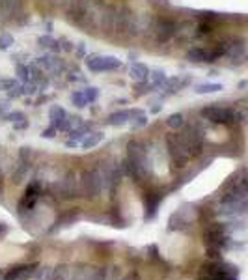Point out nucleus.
Instances as JSON below:
<instances>
[{
    "label": "nucleus",
    "instance_id": "1",
    "mask_svg": "<svg viewBox=\"0 0 248 280\" xmlns=\"http://www.w3.org/2000/svg\"><path fill=\"white\" fill-rule=\"evenodd\" d=\"M127 166H129V174L134 180H142L148 168H149V161L146 155V148L140 142H131L129 153H127Z\"/></svg>",
    "mask_w": 248,
    "mask_h": 280
},
{
    "label": "nucleus",
    "instance_id": "2",
    "mask_svg": "<svg viewBox=\"0 0 248 280\" xmlns=\"http://www.w3.org/2000/svg\"><path fill=\"white\" fill-rule=\"evenodd\" d=\"M166 149H168V155L177 168H185L189 165L190 153L183 142V138H181V134H168L166 136Z\"/></svg>",
    "mask_w": 248,
    "mask_h": 280
},
{
    "label": "nucleus",
    "instance_id": "3",
    "mask_svg": "<svg viewBox=\"0 0 248 280\" xmlns=\"http://www.w3.org/2000/svg\"><path fill=\"white\" fill-rule=\"evenodd\" d=\"M103 191V178L101 170L92 168V170H84L81 176V195L88 200H95Z\"/></svg>",
    "mask_w": 248,
    "mask_h": 280
},
{
    "label": "nucleus",
    "instance_id": "4",
    "mask_svg": "<svg viewBox=\"0 0 248 280\" xmlns=\"http://www.w3.org/2000/svg\"><path fill=\"white\" fill-rule=\"evenodd\" d=\"M201 116L205 120H209L211 123H222V125H230V123L237 122V112L233 109H226V107H216V105H211V107H205L201 109Z\"/></svg>",
    "mask_w": 248,
    "mask_h": 280
},
{
    "label": "nucleus",
    "instance_id": "5",
    "mask_svg": "<svg viewBox=\"0 0 248 280\" xmlns=\"http://www.w3.org/2000/svg\"><path fill=\"white\" fill-rule=\"evenodd\" d=\"M185 146L189 149L190 157H196L201 153V148H203V131H201L198 125H187L185 131L181 134Z\"/></svg>",
    "mask_w": 248,
    "mask_h": 280
},
{
    "label": "nucleus",
    "instance_id": "6",
    "mask_svg": "<svg viewBox=\"0 0 248 280\" xmlns=\"http://www.w3.org/2000/svg\"><path fill=\"white\" fill-rule=\"evenodd\" d=\"M226 243L224 228L220 224H211L205 231V245L209 248V256H218V248Z\"/></svg>",
    "mask_w": 248,
    "mask_h": 280
},
{
    "label": "nucleus",
    "instance_id": "7",
    "mask_svg": "<svg viewBox=\"0 0 248 280\" xmlns=\"http://www.w3.org/2000/svg\"><path fill=\"white\" fill-rule=\"evenodd\" d=\"M92 4H94V0H64L67 17L73 23H83Z\"/></svg>",
    "mask_w": 248,
    "mask_h": 280
},
{
    "label": "nucleus",
    "instance_id": "8",
    "mask_svg": "<svg viewBox=\"0 0 248 280\" xmlns=\"http://www.w3.org/2000/svg\"><path fill=\"white\" fill-rule=\"evenodd\" d=\"M58 195L64 200H73L81 195V180H77V176L73 172H67L64 176V180H60Z\"/></svg>",
    "mask_w": 248,
    "mask_h": 280
},
{
    "label": "nucleus",
    "instance_id": "9",
    "mask_svg": "<svg viewBox=\"0 0 248 280\" xmlns=\"http://www.w3.org/2000/svg\"><path fill=\"white\" fill-rule=\"evenodd\" d=\"M86 64L92 71H114L121 66V62L116 56H101V54H90L86 58Z\"/></svg>",
    "mask_w": 248,
    "mask_h": 280
},
{
    "label": "nucleus",
    "instance_id": "10",
    "mask_svg": "<svg viewBox=\"0 0 248 280\" xmlns=\"http://www.w3.org/2000/svg\"><path fill=\"white\" fill-rule=\"evenodd\" d=\"M176 23L174 21H170V19H157L155 21V26H153V39L157 43H168L172 37L176 36Z\"/></svg>",
    "mask_w": 248,
    "mask_h": 280
},
{
    "label": "nucleus",
    "instance_id": "11",
    "mask_svg": "<svg viewBox=\"0 0 248 280\" xmlns=\"http://www.w3.org/2000/svg\"><path fill=\"white\" fill-rule=\"evenodd\" d=\"M116 15H118V8L112 6V4H105V6H103V12H101L99 28L105 30L106 34H112V32H114V26H116Z\"/></svg>",
    "mask_w": 248,
    "mask_h": 280
},
{
    "label": "nucleus",
    "instance_id": "12",
    "mask_svg": "<svg viewBox=\"0 0 248 280\" xmlns=\"http://www.w3.org/2000/svg\"><path fill=\"white\" fill-rule=\"evenodd\" d=\"M132 15H134V12H132L131 8H127V6H121V8H118V15H116V26H114V32H116V34H119V36H127Z\"/></svg>",
    "mask_w": 248,
    "mask_h": 280
},
{
    "label": "nucleus",
    "instance_id": "13",
    "mask_svg": "<svg viewBox=\"0 0 248 280\" xmlns=\"http://www.w3.org/2000/svg\"><path fill=\"white\" fill-rule=\"evenodd\" d=\"M23 13V4L21 0H0V15L2 19H17Z\"/></svg>",
    "mask_w": 248,
    "mask_h": 280
},
{
    "label": "nucleus",
    "instance_id": "14",
    "mask_svg": "<svg viewBox=\"0 0 248 280\" xmlns=\"http://www.w3.org/2000/svg\"><path fill=\"white\" fill-rule=\"evenodd\" d=\"M224 54L230 56V58H233V60L241 58V56L245 54V41H243V39H237V37L230 39L224 45Z\"/></svg>",
    "mask_w": 248,
    "mask_h": 280
},
{
    "label": "nucleus",
    "instance_id": "15",
    "mask_svg": "<svg viewBox=\"0 0 248 280\" xmlns=\"http://www.w3.org/2000/svg\"><path fill=\"white\" fill-rule=\"evenodd\" d=\"M196 36V25L192 21H183L176 26V37L179 41H190Z\"/></svg>",
    "mask_w": 248,
    "mask_h": 280
},
{
    "label": "nucleus",
    "instance_id": "16",
    "mask_svg": "<svg viewBox=\"0 0 248 280\" xmlns=\"http://www.w3.org/2000/svg\"><path fill=\"white\" fill-rule=\"evenodd\" d=\"M35 64L41 66L45 71H50V73H56V71H62V69H64V64H62L56 56H52V54H45V56L37 58Z\"/></svg>",
    "mask_w": 248,
    "mask_h": 280
},
{
    "label": "nucleus",
    "instance_id": "17",
    "mask_svg": "<svg viewBox=\"0 0 248 280\" xmlns=\"http://www.w3.org/2000/svg\"><path fill=\"white\" fill-rule=\"evenodd\" d=\"M136 112H138V110H119V112H114V114L108 116V125H114V127L118 125V127H121V125H125V123L129 122Z\"/></svg>",
    "mask_w": 248,
    "mask_h": 280
},
{
    "label": "nucleus",
    "instance_id": "18",
    "mask_svg": "<svg viewBox=\"0 0 248 280\" xmlns=\"http://www.w3.org/2000/svg\"><path fill=\"white\" fill-rule=\"evenodd\" d=\"M50 120H52V125L56 127V129H64L66 127V122H67V114H66V110L58 107V105H54L52 109H50Z\"/></svg>",
    "mask_w": 248,
    "mask_h": 280
},
{
    "label": "nucleus",
    "instance_id": "19",
    "mask_svg": "<svg viewBox=\"0 0 248 280\" xmlns=\"http://www.w3.org/2000/svg\"><path fill=\"white\" fill-rule=\"evenodd\" d=\"M148 77H149V69L144 64H132L131 66V79L132 81L144 82V81H148Z\"/></svg>",
    "mask_w": 248,
    "mask_h": 280
},
{
    "label": "nucleus",
    "instance_id": "20",
    "mask_svg": "<svg viewBox=\"0 0 248 280\" xmlns=\"http://www.w3.org/2000/svg\"><path fill=\"white\" fill-rule=\"evenodd\" d=\"M224 86L216 84V82H205V84H196L194 86V92L198 96H205V94H216V92H222Z\"/></svg>",
    "mask_w": 248,
    "mask_h": 280
},
{
    "label": "nucleus",
    "instance_id": "21",
    "mask_svg": "<svg viewBox=\"0 0 248 280\" xmlns=\"http://www.w3.org/2000/svg\"><path fill=\"white\" fill-rule=\"evenodd\" d=\"M101 140H103V133H90V134H86V136L83 138L81 146H83L84 149H92V148L97 146Z\"/></svg>",
    "mask_w": 248,
    "mask_h": 280
},
{
    "label": "nucleus",
    "instance_id": "22",
    "mask_svg": "<svg viewBox=\"0 0 248 280\" xmlns=\"http://www.w3.org/2000/svg\"><path fill=\"white\" fill-rule=\"evenodd\" d=\"M67 279H69V265H66V264H58L56 267L52 269L50 280H67Z\"/></svg>",
    "mask_w": 248,
    "mask_h": 280
},
{
    "label": "nucleus",
    "instance_id": "23",
    "mask_svg": "<svg viewBox=\"0 0 248 280\" xmlns=\"http://www.w3.org/2000/svg\"><path fill=\"white\" fill-rule=\"evenodd\" d=\"M35 271H37V264H30V265H21V267H19V280L34 279Z\"/></svg>",
    "mask_w": 248,
    "mask_h": 280
},
{
    "label": "nucleus",
    "instance_id": "24",
    "mask_svg": "<svg viewBox=\"0 0 248 280\" xmlns=\"http://www.w3.org/2000/svg\"><path fill=\"white\" fill-rule=\"evenodd\" d=\"M166 125L170 129H181L185 125V120H183V114H172L168 120H166Z\"/></svg>",
    "mask_w": 248,
    "mask_h": 280
},
{
    "label": "nucleus",
    "instance_id": "25",
    "mask_svg": "<svg viewBox=\"0 0 248 280\" xmlns=\"http://www.w3.org/2000/svg\"><path fill=\"white\" fill-rule=\"evenodd\" d=\"M131 125H132V129H142V127L148 125V118H146L140 110H138V112L132 116V123H131Z\"/></svg>",
    "mask_w": 248,
    "mask_h": 280
},
{
    "label": "nucleus",
    "instance_id": "26",
    "mask_svg": "<svg viewBox=\"0 0 248 280\" xmlns=\"http://www.w3.org/2000/svg\"><path fill=\"white\" fill-rule=\"evenodd\" d=\"M157 206H159V198H153V196H148L146 198V209H149V213H146V217H153L155 211H157Z\"/></svg>",
    "mask_w": 248,
    "mask_h": 280
},
{
    "label": "nucleus",
    "instance_id": "27",
    "mask_svg": "<svg viewBox=\"0 0 248 280\" xmlns=\"http://www.w3.org/2000/svg\"><path fill=\"white\" fill-rule=\"evenodd\" d=\"M39 45H41V47H45V49H49V50H58L60 49L58 41H54L52 37H49V36L39 37Z\"/></svg>",
    "mask_w": 248,
    "mask_h": 280
},
{
    "label": "nucleus",
    "instance_id": "28",
    "mask_svg": "<svg viewBox=\"0 0 248 280\" xmlns=\"http://www.w3.org/2000/svg\"><path fill=\"white\" fill-rule=\"evenodd\" d=\"M19 82L13 79H0V92H10V90H15Z\"/></svg>",
    "mask_w": 248,
    "mask_h": 280
},
{
    "label": "nucleus",
    "instance_id": "29",
    "mask_svg": "<svg viewBox=\"0 0 248 280\" xmlns=\"http://www.w3.org/2000/svg\"><path fill=\"white\" fill-rule=\"evenodd\" d=\"M151 77V82H153V86H163L166 84V73L165 71H153V75H149Z\"/></svg>",
    "mask_w": 248,
    "mask_h": 280
},
{
    "label": "nucleus",
    "instance_id": "30",
    "mask_svg": "<svg viewBox=\"0 0 248 280\" xmlns=\"http://www.w3.org/2000/svg\"><path fill=\"white\" fill-rule=\"evenodd\" d=\"M50 275H52V269L50 267H39L37 271H35L34 279L35 280H47V279H50Z\"/></svg>",
    "mask_w": 248,
    "mask_h": 280
},
{
    "label": "nucleus",
    "instance_id": "31",
    "mask_svg": "<svg viewBox=\"0 0 248 280\" xmlns=\"http://www.w3.org/2000/svg\"><path fill=\"white\" fill-rule=\"evenodd\" d=\"M10 45H13V37L10 34H0V50L10 49Z\"/></svg>",
    "mask_w": 248,
    "mask_h": 280
},
{
    "label": "nucleus",
    "instance_id": "32",
    "mask_svg": "<svg viewBox=\"0 0 248 280\" xmlns=\"http://www.w3.org/2000/svg\"><path fill=\"white\" fill-rule=\"evenodd\" d=\"M71 101H73V103H75L77 107H81V109H83V107H86V105H88V101H86V98H84V94H81V92H77V94H73V96H71Z\"/></svg>",
    "mask_w": 248,
    "mask_h": 280
},
{
    "label": "nucleus",
    "instance_id": "33",
    "mask_svg": "<svg viewBox=\"0 0 248 280\" xmlns=\"http://www.w3.org/2000/svg\"><path fill=\"white\" fill-rule=\"evenodd\" d=\"M83 94H84V98H86V101L92 103V101L97 99V88H86Z\"/></svg>",
    "mask_w": 248,
    "mask_h": 280
},
{
    "label": "nucleus",
    "instance_id": "34",
    "mask_svg": "<svg viewBox=\"0 0 248 280\" xmlns=\"http://www.w3.org/2000/svg\"><path fill=\"white\" fill-rule=\"evenodd\" d=\"M4 280H19V267H12V271L6 273Z\"/></svg>",
    "mask_w": 248,
    "mask_h": 280
},
{
    "label": "nucleus",
    "instance_id": "35",
    "mask_svg": "<svg viewBox=\"0 0 248 280\" xmlns=\"http://www.w3.org/2000/svg\"><path fill=\"white\" fill-rule=\"evenodd\" d=\"M94 280H106V271H105V269H101V267L95 269Z\"/></svg>",
    "mask_w": 248,
    "mask_h": 280
},
{
    "label": "nucleus",
    "instance_id": "36",
    "mask_svg": "<svg viewBox=\"0 0 248 280\" xmlns=\"http://www.w3.org/2000/svg\"><path fill=\"white\" fill-rule=\"evenodd\" d=\"M8 118L12 122H19V120H24V114L23 112H12V114H8Z\"/></svg>",
    "mask_w": 248,
    "mask_h": 280
},
{
    "label": "nucleus",
    "instance_id": "37",
    "mask_svg": "<svg viewBox=\"0 0 248 280\" xmlns=\"http://www.w3.org/2000/svg\"><path fill=\"white\" fill-rule=\"evenodd\" d=\"M54 131H56V127L52 125L50 129H47V131H43V136H45V138H52V136H54Z\"/></svg>",
    "mask_w": 248,
    "mask_h": 280
},
{
    "label": "nucleus",
    "instance_id": "38",
    "mask_svg": "<svg viewBox=\"0 0 248 280\" xmlns=\"http://www.w3.org/2000/svg\"><path fill=\"white\" fill-rule=\"evenodd\" d=\"M8 110V101H0V114H6Z\"/></svg>",
    "mask_w": 248,
    "mask_h": 280
},
{
    "label": "nucleus",
    "instance_id": "39",
    "mask_svg": "<svg viewBox=\"0 0 248 280\" xmlns=\"http://www.w3.org/2000/svg\"><path fill=\"white\" fill-rule=\"evenodd\" d=\"M123 280H140V277H138L136 273H131V275H127V277H125Z\"/></svg>",
    "mask_w": 248,
    "mask_h": 280
},
{
    "label": "nucleus",
    "instance_id": "40",
    "mask_svg": "<svg viewBox=\"0 0 248 280\" xmlns=\"http://www.w3.org/2000/svg\"><path fill=\"white\" fill-rule=\"evenodd\" d=\"M60 2H62V0H52V4H60Z\"/></svg>",
    "mask_w": 248,
    "mask_h": 280
},
{
    "label": "nucleus",
    "instance_id": "41",
    "mask_svg": "<svg viewBox=\"0 0 248 280\" xmlns=\"http://www.w3.org/2000/svg\"><path fill=\"white\" fill-rule=\"evenodd\" d=\"M2 277H4V273H2V269H0V279H2Z\"/></svg>",
    "mask_w": 248,
    "mask_h": 280
}]
</instances>
